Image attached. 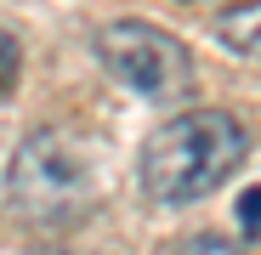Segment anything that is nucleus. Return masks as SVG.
<instances>
[{
  "instance_id": "obj_2",
  "label": "nucleus",
  "mask_w": 261,
  "mask_h": 255,
  "mask_svg": "<svg viewBox=\"0 0 261 255\" xmlns=\"http://www.w3.org/2000/svg\"><path fill=\"white\" fill-rule=\"evenodd\" d=\"M97 153L80 131L46 125L17 142L6 164V199L34 227H74L97 210Z\"/></svg>"
},
{
  "instance_id": "obj_1",
  "label": "nucleus",
  "mask_w": 261,
  "mask_h": 255,
  "mask_svg": "<svg viewBox=\"0 0 261 255\" xmlns=\"http://www.w3.org/2000/svg\"><path fill=\"white\" fill-rule=\"evenodd\" d=\"M244 159H250V131L227 108H193V114L165 119L142 142L137 182L153 204L182 210V204L210 199L216 187H227Z\"/></svg>"
},
{
  "instance_id": "obj_7",
  "label": "nucleus",
  "mask_w": 261,
  "mask_h": 255,
  "mask_svg": "<svg viewBox=\"0 0 261 255\" xmlns=\"http://www.w3.org/2000/svg\"><path fill=\"white\" fill-rule=\"evenodd\" d=\"M239 227H244V238H261V187L244 193V204H239Z\"/></svg>"
},
{
  "instance_id": "obj_4",
  "label": "nucleus",
  "mask_w": 261,
  "mask_h": 255,
  "mask_svg": "<svg viewBox=\"0 0 261 255\" xmlns=\"http://www.w3.org/2000/svg\"><path fill=\"white\" fill-rule=\"evenodd\" d=\"M216 40L239 57L261 63V0H233V6L216 12Z\"/></svg>"
},
{
  "instance_id": "obj_3",
  "label": "nucleus",
  "mask_w": 261,
  "mask_h": 255,
  "mask_svg": "<svg viewBox=\"0 0 261 255\" xmlns=\"http://www.w3.org/2000/svg\"><path fill=\"white\" fill-rule=\"evenodd\" d=\"M97 57L102 68L148 102H176L193 91V51L170 29H153L142 17H114L97 29Z\"/></svg>"
},
{
  "instance_id": "obj_6",
  "label": "nucleus",
  "mask_w": 261,
  "mask_h": 255,
  "mask_svg": "<svg viewBox=\"0 0 261 255\" xmlns=\"http://www.w3.org/2000/svg\"><path fill=\"white\" fill-rule=\"evenodd\" d=\"M170 255H244V244L227 238V233H188Z\"/></svg>"
},
{
  "instance_id": "obj_5",
  "label": "nucleus",
  "mask_w": 261,
  "mask_h": 255,
  "mask_svg": "<svg viewBox=\"0 0 261 255\" xmlns=\"http://www.w3.org/2000/svg\"><path fill=\"white\" fill-rule=\"evenodd\" d=\"M23 85V46L12 29H0V97H12Z\"/></svg>"
}]
</instances>
